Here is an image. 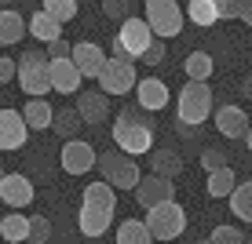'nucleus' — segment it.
Masks as SVG:
<instances>
[{
    "label": "nucleus",
    "instance_id": "nucleus-43",
    "mask_svg": "<svg viewBox=\"0 0 252 244\" xmlns=\"http://www.w3.org/2000/svg\"><path fill=\"white\" fill-rule=\"evenodd\" d=\"M197 244H208V241H197Z\"/></svg>",
    "mask_w": 252,
    "mask_h": 244
},
{
    "label": "nucleus",
    "instance_id": "nucleus-23",
    "mask_svg": "<svg viewBox=\"0 0 252 244\" xmlns=\"http://www.w3.org/2000/svg\"><path fill=\"white\" fill-rule=\"evenodd\" d=\"M84 128L81 113H77V106H66V109H55V120H51V132H55L63 142H69V138H77V132Z\"/></svg>",
    "mask_w": 252,
    "mask_h": 244
},
{
    "label": "nucleus",
    "instance_id": "nucleus-5",
    "mask_svg": "<svg viewBox=\"0 0 252 244\" xmlns=\"http://www.w3.org/2000/svg\"><path fill=\"white\" fill-rule=\"evenodd\" d=\"M99 171H102V182H110L114 190H135L143 171H139L135 157L121 153V150H99Z\"/></svg>",
    "mask_w": 252,
    "mask_h": 244
},
{
    "label": "nucleus",
    "instance_id": "nucleus-34",
    "mask_svg": "<svg viewBox=\"0 0 252 244\" xmlns=\"http://www.w3.org/2000/svg\"><path fill=\"white\" fill-rule=\"evenodd\" d=\"M227 19H241L252 26V0H227Z\"/></svg>",
    "mask_w": 252,
    "mask_h": 244
},
{
    "label": "nucleus",
    "instance_id": "nucleus-24",
    "mask_svg": "<svg viewBox=\"0 0 252 244\" xmlns=\"http://www.w3.org/2000/svg\"><path fill=\"white\" fill-rule=\"evenodd\" d=\"M0 241H11V244L30 241V215H22V212L4 215L0 219Z\"/></svg>",
    "mask_w": 252,
    "mask_h": 244
},
{
    "label": "nucleus",
    "instance_id": "nucleus-14",
    "mask_svg": "<svg viewBox=\"0 0 252 244\" xmlns=\"http://www.w3.org/2000/svg\"><path fill=\"white\" fill-rule=\"evenodd\" d=\"M30 128H26L19 109H0V150H22Z\"/></svg>",
    "mask_w": 252,
    "mask_h": 244
},
{
    "label": "nucleus",
    "instance_id": "nucleus-42",
    "mask_svg": "<svg viewBox=\"0 0 252 244\" xmlns=\"http://www.w3.org/2000/svg\"><path fill=\"white\" fill-rule=\"evenodd\" d=\"M15 4V0H0V7H11Z\"/></svg>",
    "mask_w": 252,
    "mask_h": 244
},
{
    "label": "nucleus",
    "instance_id": "nucleus-9",
    "mask_svg": "<svg viewBox=\"0 0 252 244\" xmlns=\"http://www.w3.org/2000/svg\"><path fill=\"white\" fill-rule=\"evenodd\" d=\"M146 26L154 29V37L158 40H168V37H179L183 33V7H179V0H172V4H158V7H146Z\"/></svg>",
    "mask_w": 252,
    "mask_h": 244
},
{
    "label": "nucleus",
    "instance_id": "nucleus-3",
    "mask_svg": "<svg viewBox=\"0 0 252 244\" xmlns=\"http://www.w3.org/2000/svg\"><path fill=\"white\" fill-rule=\"evenodd\" d=\"M143 106L139 109H121L117 113V124H114V146L121 153H128V157H139V153H150L154 150V132H150V124H146V117H143Z\"/></svg>",
    "mask_w": 252,
    "mask_h": 244
},
{
    "label": "nucleus",
    "instance_id": "nucleus-6",
    "mask_svg": "<svg viewBox=\"0 0 252 244\" xmlns=\"http://www.w3.org/2000/svg\"><path fill=\"white\" fill-rule=\"evenodd\" d=\"M154 44V29L146 26V19H125L114 37V55L117 58H132V62H139L143 58V51Z\"/></svg>",
    "mask_w": 252,
    "mask_h": 244
},
{
    "label": "nucleus",
    "instance_id": "nucleus-41",
    "mask_svg": "<svg viewBox=\"0 0 252 244\" xmlns=\"http://www.w3.org/2000/svg\"><path fill=\"white\" fill-rule=\"evenodd\" d=\"M245 142H249V150H252V124H249V132H245Z\"/></svg>",
    "mask_w": 252,
    "mask_h": 244
},
{
    "label": "nucleus",
    "instance_id": "nucleus-19",
    "mask_svg": "<svg viewBox=\"0 0 252 244\" xmlns=\"http://www.w3.org/2000/svg\"><path fill=\"white\" fill-rule=\"evenodd\" d=\"M252 120L245 117V109L241 106H220L216 109V132H220L223 138H245Z\"/></svg>",
    "mask_w": 252,
    "mask_h": 244
},
{
    "label": "nucleus",
    "instance_id": "nucleus-22",
    "mask_svg": "<svg viewBox=\"0 0 252 244\" xmlns=\"http://www.w3.org/2000/svg\"><path fill=\"white\" fill-rule=\"evenodd\" d=\"M22 120L30 132H44V128H51V120H55V109L48 106V99H30L22 109Z\"/></svg>",
    "mask_w": 252,
    "mask_h": 244
},
{
    "label": "nucleus",
    "instance_id": "nucleus-25",
    "mask_svg": "<svg viewBox=\"0 0 252 244\" xmlns=\"http://www.w3.org/2000/svg\"><path fill=\"white\" fill-rule=\"evenodd\" d=\"M150 171L161 179H176L183 171V157L176 150H158V153H150Z\"/></svg>",
    "mask_w": 252,
    "mask_h": 244
},
{
    "label": "nucleus",
    "instance_id": "nucleus-1",
    "mask_svg": "<svg viewBox=\"0 0 252 244\" xmlns=\"http://www.w3.org/2000/svg\"><path fill=\"white\" fill-rule=\"evenodd\" d=\"M117 212V190L110 182H88L81 197V215H77V226H81L84 237H102L114 222Z\"/></svg>",
    "mask_w": 252,
    "mask_h": 244
},
{
    "label": "nucleus",
    "instance_id": "nucleus-17",
    "mask_svg": "<svg viewBox=\"0 0 252 244\" xmlns=\"http://www.w3.org/2000/svg\"><path fill=\"white\" fill-rule=\"evenodd\" d=\"M187 19L194 26H201V29H208L216 22H227V0H187Z\"/></svg>",
    "mask_w": 252,
    "mask_h": 244
},
{
    "label": "nucleus",
    "instance_id": "nucleus-28",
    "mask_svg": "<svg viewBox=\"0 0 252 244\" xmlns=\"http://www.w3.org/2000/svg\"><path fill=\"white\" fill-rule=\"evenodd\" d=\"M183 69H187V81H208V77L216 73V62H212L208 51H190Z\"/></svg>",
    "mask_w": 252,
    "mask_h": 244
},
{
    "label": "nucleus",
    "instance_id": "nucleus-8",
    "mask_svg": "<svg viewBox=\"0 0 252 244\" xmlns=\"http://www.w3.org/2000/svg\"><path fill=\"white\" fill-rule=\"evenodd\" d=\"M135 84H139V77H135L132 58L110 55L106 66L99 69V91H106V95H128V91H135Z\"/></svg>",
    "mask_w": 252,
    "mask_h": 244
},
{
    "label": "nucleus",
    "instance_id": "nucleus-13",
    "mask_svg": "<svg viewBox=\"0 0 252 244\" xmlns=\"http://www.w3.org/2000/svg\"><path fill=\"white\" fill-rule=\"evenodd\" d=\"M77 113L84 128H99L110 117V95L106 91H77Z\"/></svg>",
    "mask_w": 252,
    "mask_h": 244
},
{
    "label": "nucleus",
    "instance_id": "nucleus-20",
    "mask_svg": "<svg viewBox=\"0 0 252 244\" xmlns=\"http://www.w3.org/2000/svg\"><path fill=\"white\" fill-rule=\"evenodd\" d=\"M26 29H30V37H37L40 44H51V40L63 37V22H55L48 11H40V7L26 19Z\"/></svg>",
    "mask_w": 252,
    "mask_h": 244
},
{
    "label": "nucleus",
    "instance_id": "nucleus-27",
    "mask_svg": "<svg viewBox=\"0 0 252 244\" xmlns=\"http://www.w3.org/2000/svg\"><path fill=\"white\" fill-rule=\"evenodd\" d=\"M227 200H230V212L238 215L241 222H249V226H252V179L238 182V190H234Z\"/></svg>",
    "mask_w": 252,
    "mask_h": 244
},
{
    "label": "nucleus",
    "instance_id": "nucleus-37",
    "mask_svg": "<svg viewBox=\"0 0 252 244\" xmlns=\"http://www.w3.org/2000/svg\"><path fill=\"white\" fill-rule=\"evenodd\" d=\"M69 55H73V44H66L63 37L48 44V58H69Z\"/></svg>",
    "mask_w": 252,
    "mask_h": 244
},
{
    "label": "nucleus",
    "instance_id": "nucleus-4",
    "mask_svg": "<svg viewBox=\"0 0 252 244\" xmlns=\"http://www.w3.org/2000/svg\"><path fill=\"white\" fill-rule=\"evenodd\" d=\"M143 222H146V230H150V237L158 244L176 241V237H183V230H187V208L179 204V200H164V204L146 212Z\"/></svg>",
    "mask_w": 252,
    "mask_h": 244
},
{
    "label": "nucleus",
    "instance_id": "nucleus-29",
    "mask_svg": "<svg viewBox=\"0 0 252 244\" xmlns=\"http://www.w3.org/2000/svg\"><path fill=\"white\" fill-rule=\"evenodd\" d=\"M117 244H154V237H150V230H146V222L128 219V222L117 226Z\"/></svg>",
    "mask_w": 252,
    "mask_h": 244
},
{
    "label": "nucleus",
    "instance_id": "nucleus-31",
    "mask_svg": "<svg viewBox=\"0 0 252 244\" xmlns=\"http://www.w3.org/2000/svg\"><path fill=\"white\" fill-rule=\"evenodd\" d=\"M51 241V222L44 215H30V244H48Z\"/></svg>",
    "mask_w": 252,
    "mask_h": 244
},
{
    "label": "nucleus",
    "instance_id": "nucleus-38",
    "mask_svg": "<svg viewBox=\"0 0 252 244\" xmlns=\"http://www.w3.org/2000/svg\"><path fill=\"white\" fill-rule=\"evenodd\" d=\"M15 77H19V62H11V58H0V84H11Z\"/></svg>",
    "mask_w": 252,
    "mask_h": 244
},
{
    "label": "nucleus",
    "instance_id": "nucleus-33",
    "mask_svg": "<svg viewBox=\"0 0 252 244\" xmlns=\"http://www.w3.org/2000/svg\"><path fill=\"white\" fill-rule=\"evenodd\" d=\"M132 7H135V0H102V11H106L110 19H117V22L132 19Z\"/></svg>",
    "mask_w": 252,
    "mask_h": 244
},
{
    "label": "nucleus",
    "instance_id": "nucleus-10",
    "mask_svg": "<svg viewBox=\"0 0 252 244\" xmlns=\"http://www.w3.org/2000/svg\"><path fill=\"white\" fill-rule=\"evenodd\" d=\"M59 161H63V168L69 175H88L95 168V161H99V153H95V146L84 142V138H69V142H63Z\"/></svg>",
    "mask_w": 252,
    "mask_h": 244
},
{
    "label": "nucleus",
    "instance_id": "nucleus-15",
    "mask_svg": "<svg viewBox=\"0 0 252 244\" xmlns=\"http://www.w3.org/2000/svg\"><path fill=\"white\" fill-rule=\"evenodd\" d=\"M0 200H4L7 208H26L33 204V182L19 175V171H7V175H0Z\"/></svg>",
    "mask_w": 252,
    "mask_h": 244
},
{
    "label": "nucleus",
    "instance_id": "nucleus-36",
    "mask_svg": "<svg viewBox=\"0 0 252 244\" xmlns=\"http://www.w3.org/2000/svg\"><path fill=\"white\" fill-rule=\"evenodd\" d=\"M201 164H205V171H220V168H227V153L223 150H205Z\"/></svg>",
    "mask_w": 252,
    "mask_h": 244
},
{
    "label": "nucleus",
    "instance_id": "nucleus-45",
    "mask_svg": "<svg viewBox=\"0 0 252 244\" xmlns=\"http://www.w3.org/2000/svg\"><path fill=\"white\" fill-rule=\"evenodd\" d=\"M154 244H158V241H154Z\"/></svg>",
    "mask_w": 252,
    "mask_h": 244
},
{
    "label": "nucleus",
    "instance_id": "nucleus-2",
    "mask_svg": "<svg viewBox=\"0 0 252 244\" xmlns=\"http://www.w3.org/2000/svg\"><path fill=\"white\" fill-rule=\"evenodd\" d=\"M176 117H179V135H194L197 124L212 117V88L208 81H187L176 99Z\"/></svg>",
    "mask_w": 252,
    "mask_h": 244
},
{
    "label": "nucleus",
    "instance_id": "nucleus-11",
    "mask_svg": "<svg viewBox=\"0 0 252 244\" xmlns=\"http://www.w3.org/2000/svg\"><path fill=\"white\" fill-rule=\"evenodd\" d=\"M135 200L150 212V208H158L164 204V200H176V182L172 179H161V175H143L139 179V186H135Z\"/></svg>",
    "mask_w": 252,
    "mask_h": 244
},
{
    "label": "nucleus",
    "instance_id": "nucleus-30",
    "mask_svg": "<svg viewBox=\"0 0 252 244\" xmlns=\"http://www.w3.org/2000/svg\"><path fill=\"white\" fill-rule=\"evenodd\" d=\"M40 11H48L55 22H73L77 19V0H44Z\"/></svg>",
    "mask_w": 252,
    "mask_h": 244
},
{
    "label": "nucleus",
    "instance_id": "nucleus-18",
    "mask_svg": "<svg viewBox=\"0 0 252 244\" xmlns=\"http://www.w3.org/2000/svg\"><path fill=\"white\" fill-rule=\"evenodd\" d=\"M168 84L158 81V77H143V81L135 84V102L143 106L146 113H154V109H164L168 106Z\"/></svg>",
    "mask_w": 252,
    "mask_h": 244
},
{
    "label": "nucleus",
    "instance_id": "nucleus-7",
    "mask_svg": "<svg viewBox=\"0 0 252 244\" xmlns=\"http://www.w3.org/2000/svg\"><path fill=\"white\" fill-rule=\"evenodd\" d=\"M15 81L22 84V91L30 99H44L51 91V73H48V55L44 51H26L19 58V77Z\"/></svg>",
    "mask_w": 252,
    "mask_h": 244
},
{
    "label": "nucleus",
    "instance_id": "nucleus-35",
    "mask_svg": "<svg viewBox=\"0 0 252 244\" xmlns=\"http://www.w3.org/2000/svg\"><path fill=\"white\" fill-rule=\"evenodd\" d=\"M164 51H168V48H164V40H158V37H154V44L143 51V58H139V62H143V66H158L161 58H164Z\"/></svg>",
    "mask_w": 252,
    "mask_h": 244
},
{
    "label": "nucleus",
    "instance_id": "nucleus-32",
    "mask_svg": "<svg viewBox=\"0 0 252 244\" xmlns=\"http://www.w3.org/2000/svg\"><path fill=\"white\" fill-rule=\"evenodd\" d=\"M208 244H245V233H241L238 226H216Z\"/></svg>",
    "mask_w": 252,
    "mask_h": 244
},
{
    "label": "nucleus",
    "instance_id": "nucleus-16",
    "mask_svg": "<svg viewBox=\"0 0 252 244\" xmlns=\"http://www.w3.org/2000/svg\"><path fill=\"white\" fill-rule=\"evenodd\" d=\"M81 69V77H92V81H99V69L106 66V51L99 44H92V40H77L73 44V55H69Z\"/></svg>",
    "mask_w": 252,
    "mask_h": 244
},
{
    "label": "nucleus",
    "instance_id": "nucleus-39",
    "mask_svg": "<svg viewBox=\"0 0 252 244\" xmlns=\"http://www.w3.org/2000/svg\"><path fill=\"white\" fill-rule=\"evenodd\" d=\"M158 4H172V0H143V7H158Z\"/></svg>",
    "mask_w": 252,
    "mask_h": 244
},
{
    "label": "nucleus",
    "instance_id": "nucleus-26",
    "mask_svg": "<svg viewBox=\"0 0 252 244\" xmlns=\"http://www.w3.org/2000/svg\"><path fill=\"white\" fill-rule=\"evenodd\" d=\"M205 190H208V197H230L234 190H238V175H234V168L227 164V168H220V171H208Z\"/></svg>",
    "mask_w": 252,
    "mask_h": 244
},
{
    "label": "nucleus",
    "instance_id": "nucleus-44",
    "mask_svg": "<svg viewBox=\"0 0 252 244\" xmlns=\"http://www.w3.org/2000/svg\"><path fill=\"white\" fill-rule=\"evenodd\" d=\"M245 244H252V241H245Z\"/></svg>",
    "mask_w": 252,
    "mask_h": 244
},
{
    "label": "nucleus",
    "instance_id": "nucleus-12",
    "mask_svg": "<svg viewBox=\"0 0 252 244\" xmlns=\"http://www.w3.org/2000/svg\"><path fill=\"white\" fill-rule=\"evenodd\" d=\"M48 73H51V91L59 95H77L81 91V69L73 58H48Z\"/></svg>",
    "mask_w": 252,
    "mask_h": 244
},
{
    "label": "nucleus",
    "instance_id": "nucleus-21",
    "mask_svg": "<svg viewBox=\"0 0 252 244\" xmlns=\"http://www.w3.org/2000/svg\"><path fill=\"white\" fill-rule=\"evenodd\" d=\"M26 19L15 7H0V48H11V44H19V40L26 37Z\"/></svg>",
    "mask_w": 252,
    "mask_h": 244
},
{
    "label": "nucleus",
    "instance_id": "nucleus-40",
    "mask_svg": "<svg viewBox=\"0 0 252 244\" xmlns=\"http://www.w3.org/2000/svg\"><path fill=\"white\" fill-rule=\"evenodd\" d=\"M245 95H249V99H252V77H249V81H245Z\"/></svg>",
    "mask_w": 252,
    "mask_h": 244
}]
</instances>
